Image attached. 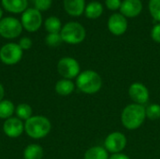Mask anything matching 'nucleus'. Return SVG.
<instances>
[{"label":"nucleus","instance_id":"obj_1","mask_svg":"<svg viewBox=\"0 0 160 159\" xmlns=\"http://www.w3.org/2000/svg\"><path fill=\"white\" fill-rule=\"evenodd\" d=\"M145 119V107L136 103L127 105L121 113V123L123 127L128 130H136L140 128Z\"/></svg>","mask_w":160,"mask_h":159},{"label":"nucleus","instance_id":"obj_2","mask_svg":"<svg viewBox=\"0 0 160 159\" xmlns=\"http://www.w3.org/2000/svg\"><path fill=\"white\" fill-rule=\"evenodd\" d=\"M102 78L95 70L87 69L79 74L76 78V86L83 94L94 95L102 87Z\"/></svg>","mask_w":160,"mask_h":159},{"label":"nucleus","instance_id":"obj_3","mask_svg":"<svg viewBox=\"0 0 160 159\" xmlns=\"http://www.w3.org/2000/svg\"><path fill=\"white\" fill-rule=\"evenodd\" d=\"M52 129L50 120L42 115L30 117L24 123V131L32 139L39 140L45 138Z\"/></svg>","mask_w":160,"mask_h":159},{"label":"nucleus","instance_id":"obj_4","mask_svg":"<svg viewBox=\"0 0 160 159\" xmlns=\"http://www.w3.org/2000/svg\"><path fill=\"white\" fill-rule=\"evenodd\" d=\"M60 35L63 39V42L71 45H76L82 43L86 37V31L83 25L80 22H69L62 26Z\"/></svg>","mask_w":160,"mask_h":159},{"label":"nucleus","instance_id":"obj_5","mask_svg":"<svg viewBox=\"0 0 160 159\" xmlns=\"http://www.w3.org/2000/svg\"><path fill=\"white\" fill-rule=\"evenodd\" d=\"M22 22L17 18L5 17L0 20V36L4 38H16L22 34Z\"/></svg>","mask_w":160,"mask_h":159},{"label":"nucleus","instance_id":"obj_6","mask_svg":"<svg viewBox=\"0 0 160 159\" xmlns=\"http://www.w3.org/2000/svg\"><path fill=\"white\" fill-rule=\"evenodd\" d=\"M57 71L63 79L72 80L77 78L81 73V67L79 62L72 57H63L57 63Z\"/></svg>","mask_w":160,"mask_h":159},{"label":"nucleus","instance_id":"obj_7","mask_svg":"<svg viewBox=\"0 0 160 159\" xmlns=\"http://www.w3.org/2000/svg\"><path fill=\"white\" fill-rule=\"evenodd\" d=\"M21 22L27 32H36L42 24L41 12L35 7H27L22 13Z\"/></svg>","mask_w":160,"mask_h":159},{"label":"nucleus","instance_id":"obj_8","mask_svg":"<svg viewBox=\"0 0 160 159\" xmlns=\"http://www.w3.org/2000/svg\"><path fill=\"white\" fill-rule=\"evenodd\" d=\"M22 58V50L18 43H7L0 49V60L8 66L16 65Z\"/></svg>","mask_w":160,"mask_h":159},{"label":"nucleus","instance_id":"obj_9","mask_svg":"<svg viewBox=\"0 0 160 159\" xmlns=\"http://www.w3.org/2000/svg\"><path fill=\"white\" fill-rule=\"evenodd\" d=\"M128 139L126 135L120 131L110 133L104 140V148L111 154H119L126 148Z\"/></svg>","mask_w":160,"mask_h":159},{"label":"nucleus","instance_id":"obj_10","mask_svg":"<svg viewBox=\"0 0 160 159\" xmlns=\"http://www.w3.org/2000/svg\"><path fill=\"white\" fill-rule=\"evenodd\" d=\"M128 96L133 103L144 106L150 98L148 88L142 82H135L130 84L128 88Z\"/></svg>","mask_w":160,"mask_h":159},{"label":"nucleus","instance_id":"obj_11","mask_svg":"<svg viewBox=\"0 0 160 159\" xmlns=\"http://www.w3.org/2000/svg\"><path fill=\"white\" fill-rule=\"evenodd\" d=\"M128 26L127 18L120 12L112 14L108 20V29L114 36H121L126 33Z\"/></svg>","mask_w":160,"mask_h":159},{"label":"nucleus","instance_id":"obj_12","mask_svg":"<svg viewBox=\"0 0 160 159\" xmlns=\"http://www.w3.org/2000/svg\"><path fill=\"white\" fill-rule=\"evenodd\" d=\"M3 131L8 138H19L24 131V124L17 117H10L4 122Z\"/></svg>","mask_w":160,"mask_h":159},{"label":"nucleus","instance_id":"obj_13","mask_svg":"<svg viewBox=\"0 0 160 159\" xmlns=\"http://www.w3.org/2000/svg\"><path fill=\"white\" fill-rule=\"evenodd\" d=\"M119 10L126 18H134L141 14L142 3L141 0H123Z\"/></svg>","mask_w":160,"mask_h":159},{"label":"nucleus","instance_id":"obj_14","mask_svg":"<svg viewBox=\"0 0 160 159\" xmlns=\"http://www.w3.org/2000/svg\"><path fill=\"white\" fill-rule=\"evenodd\" d=\"M63 5L66 12L73 17H79L84 13L85 0H63Z\"/></svg>","mask_w":160,"mask_h":159},{"label":"nucleus","instance_id":"obj_15","mask_svg":"<svg viewBox=\"0 0 160 159\" xmlns=\"http://www.w3.org/2000/svg\"><path fill=\"white\" fill-rule=\"evenodd\" d=\"M4 9L10 13H22L28 5V0H1Z\"/></svg>","mask_w":160,"mask_h":159},{"label":"nucleus","instance_id":"obj_16","mask_svg":"<svg viewBox=\"0 0 160 159\" xmlns=\"http://www.w3.org/2000/svg\"><path fill=\"white\" fill-rule=\"evenodd\" d=\"M55 92L60 96H69L75 90V84L71 80L68 79H61L59 80L54 86Z\"/></svg>","mask_w":160,"mask_h":159},{"label":"nucleus","instance_id":"obj_17","mask_svg":"<svg viewBox=\"0 0 160 159\" xmlns=\"http://www.w3.org/2000/svg\"><path fill=\"white\" fill-rule=\"evenodd\" d=\"M103 13V6L98 1H92L88 3L84 9V14L88 19H98Z\"/></svg>","mask_w":160,"mask_h":159},{"label":"nucleus","instance_id":"obj_18","mask_svg":"<svg viewBox=\"0 0 160 159\" xmlns=\"http://www.w3.org/2000/svg\"><path fill=\"white\" fill-rule=\"evenodd\" d=\"M108 151L102 146H93L87 149L84 153L83 159H109Z\"/></svg>","mask_w":160,"mask_h":159},{"label":"nucleus","instance_id":"obj_19","mask_svg":"<svg viewBox=\"0 0 160 159\" xmlns=\"http://www.w3.org/2000/svg\"><path fill=\"white\" fill-rule=\"evenodd\" d=\"M44 156L43 148L38 144H29L23 150L24 159H42Z\"/></svg>","mask_w":160,"mask_h":159},{"label":"nucleus","instance_id":"obj_20","mask_svg":"<svg viewBox=\"0 0 160 159\" xmlns=\"http://www.w3.org/2000/svg\"><path fill=\"white\" fill-rule=\"evenodd\" d=\"M44 27L48 33H60L62 22L56 16H50L44 22Z\"/></svg>","mask_w":160,"mask_h":159},{"label":"nucleus","instance_id":"obj_21","mask_svg":"<svg viewBox=\"0 0 160 159\" xmlns=\"http://www.w3.org/2000/svg\"><path fill=\"white\" fill-rule=\"evenodd\" d=\"M15 112V106L12 101L8 99H3L0 101V119H8L12 117Z\"/></svg>","mask_w":160,"mask_h":159},{"label":"nucleus","instance_id":"obj_22","mask_svg":"<svg viewBox=\"0 0 160 159\" xmlns=\"http://www.w3.org/2000/svg\"><path fill=\"white\" fill-rule=\"evenodd\" d=\"M15 113L17 118L21 119L22 121H26L30 117H32V108L29 104L21 103L15 108Z\"/></svg>","mask_w":160,"mask_h":159},{"label":"nucleus","instance_id":"obj_23","mask_svg":"<svg viewBox=\"0 0 160 159\" xmlns=\"http://www.w3.org/2000/svg\"><path fill=\"white\" fill-rule=\"evenodd\" d=\"M146 118L151 121H157L160 119V104L152 103L145 108Z\"/></svg>","mask_w":160,"mask_h":159},{"label":"nucleus","instance_id":"obj_24","mask_svg":"<svg viewBox=\"0 0 160 159\" xmlns=\"http://www.w3.org/2000/svg\"><path fill=\"white\" fill-rule=\"evenodd\" d=\"M45 42L49 47H58L63 42L60 33H49L45 37Z\"/></svg>","mask_w":160,"mask_h":159},{"label":"nucleus","instance_id":"obj_25","mask_svg":"<svg viewBox=\"0 0 160 159\" xmlns=\"http://www.w3.org/2000/svg\"><path fill=\"white\" fill-rule=\"evenodd\" d=\"M148 8L151 16L160 22V0H149Z\"/></svg>","mask_w":160,"mask_h":159},{"label":"nucleus","instance_id":"obj_26","mask_svg":"<svg viewBox=\"0 0 160 159\" xmlns=\"http://www.w3.org/2000/svg\"><path fill=\"white\" fill-rule=\"evenodd\" d=\"M52 4V0H34V6L35 8H37L39 11L48 10Z\"/></svg>","mask_w":160,"mask_h":159},{"label":"nucleus","instance_id":"obj_27","mask_svg":"<svg viewBox=\"0 0 160 159\" xmlns=\"http://www.w3.org/2000/svg\"><path fill=\"white\" fill-rule=\"evenodd\" d=\"M19 46L21 47V49L23 51V50H29L32 45H33V42H32V39L30 37H22L20 40H19Z\"/></svg>","mask_w":160,"mask_h":159},{"label":"nucleus","instance_id":"obj_28","mask_svg":"<svg viewBox=\"0 0 160 159\" xmlns=\"http://www.w3.org/2000/svg\"><path fill=\"white\" fill-rule=\"evenodd\" d=\"M122 1L121 0H105V5L107 8L110 10H117L120 9Z\"/></svg>","mask_w":160,"mask_h":159},{"label":"nucleus","instance_id":"obj_29","mask_svg":"<svg viewBox=\"0 0 160 159\" xmlns=\"http://www.w3.org/2000/svg\"><path fill=\"white\" fill-rule=\"evenodd\" d=\"M151 37L157 43H160V22L154 25L151 30Z\"/></svg>","mask_w":160,"mask_h":159},{"label":"nucleus","instance_id":"obj_30","mask_svg":"<svg viewBox=\"0 0 160 159\" xmlns=\"http://www.w3.org/2000/svg\"><path fill=\"white\" fill-rule=\"evenodd\" d=\"M109 159H130V157L123 153H119V154H113L112 155Z\"/></svg>","mask_w":160,"mask_h":159},{"label":"nucleus","instance_id":"obj_31","mask_svg":"<svg viewBox=\"0 0 160 159\" xmlns=\"http://www.w3.org/2000/svg\"><path fill=\"white\" fill-rule=\"evenodd\" d=\"M4 97H5V88H4V86L0 83V101L3 100Z\"/></svg>","mask_w":160,"mask_h":159},{"label":"nucleus","instance_id":"obj_32","mask_svg":"<svg viewBox=\"0 0 160 159\" xmlns=\"http://www.w3.org/2000/svg\"><path fill=\"white\" fill-rule=\"evenodd\" d=\"M2 17H3V9H2V7H0V20L2 19Z\"/></svg>","mask_w":160,"mask_h":159}]
</instances>
